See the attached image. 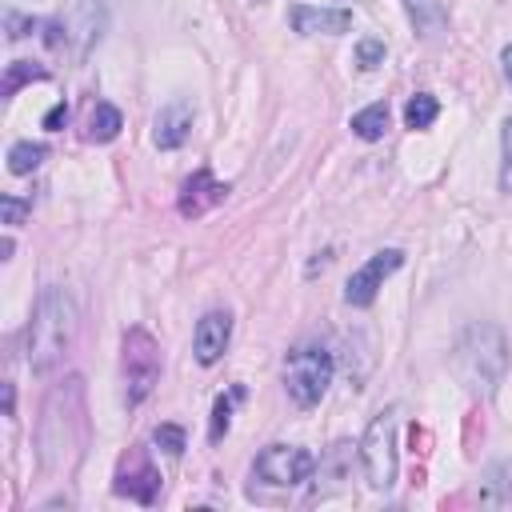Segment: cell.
<instances>
[{"label":"cell","mask_w":512,"mask_h":512,"mask_svg":"<svg viewBox=\"0 0 512 512\" xmlns=\"http://www.w3.org/2000/svg\"><path fill=\"white\" fill-rule=\"evenodd\" d=\"M84 440H88V408H84V380L72 372L64 376L40 408V424H36V456L44 476L52 480H68L84 456Z\"/></svg>","instance_id":"obj_1"},{"label":"cell","mask_w":512,"mask_h":512,"mask_svg":"<svg viewBox=\"0 0 512 512\" xmlns=\"http://www.w3.org/2000/svg\"><path fill=\"white\" fill-rule=\"evenodd\" d=\"M76 324L80 320H76L72 296L56 284L40 288L28 332H24V356H28V368L36 376H48L52 368L64 364V356L72 352V340H76Z\"/></svg>","instance_id":"obj_2"},{"label":"cell","mask_w":512,"mask_h":512,"mask_svg":"<svg viewBox=\"0 0 512 512\" xmlns=\"http://www.w3.org/2000/svg\"><path fill=\"white\" fill-rule=\"evenodd\" d=\"M456 376L472 396H492L508 372V340L496 324H468L452 352Z\"/></svg>","instance_id":"obj_3"},{"label":"cell","mask_w":512,"mask_h":512,"mask_svg":"<svg viewBox=\"0 0 512 512\" xmlns=\"http://www.w3.org/2000/svg\"><path fill=\"white\" fill-rule=\"evenodd\" d=\"M332 372H336V360L328 348L320 344H300L284 356V388L292 396L296 408H316L332 384Z\"/></svg>","instance_id":"obj_4"},{"label":"cell","mask_w":512,"mask_h":512,"mask_svg":"<svg viewBox=\"0 0 512 512\" xmlns=\"http://www.w3.org/2000/svg\"><path fill=\"white\" fill-rule=\"evenodd\" d=\"M120 372H124V400L128 408L144 404L160 380V344L148 328H128L120 340Z\"/></svg>","instance_id":"obj_5"},{"label":"cell","mask_w":512,"mask_h":512,"mask_svg":"<svg viewBox=\"0 0 512 512\" xmlns=\"http://www.w3.org/2000/svg\"><path fill=\"white\" fill-rule=\"evenodd\" d=\"M360 464H364V480L376 492H388L396 484V404L380 408L364 436H360Z\"/></svg>","instance_id":"obj_6"},{"label":"cell","mask_w":512,"mask_h":512,"mask_svg":"<svg viewBox=\"0 0 512 512\" xmlns=\"http://www.w3.org/2000/svg\"><path fill=\"white\" fill-rule=\"evenodd\" d=\"M312 472H316V456L300 444H268L252 460V480L264 488H296L312 480Z\"/></svg>","instance_id":"obj_7"},{"label":"cell","mask_w":512,"mask_h":512,"mask_svg":"<svg viewBox=\"0 0 512 512\" xmlns=\"http://www.w3.org/2000/svg\"><path fill=\"white\" fill-rule=\"evenodd\" d=\"M160 488H164V476H160V468L152 464V456H148V448H128L124 456H120V464H116V476H112V492L116 496H124V500H132V504H156L160 500Z\"/></svg>","instance_id":"obj_8"},{"label":"cell","mask_w":512,"mask_h":512,"mask_svg":"<svg viewBox=\"0 0 512 512\" xmlns=\"http://www.w3.org/2000/svg\"><path fill=\"white\" fill-rule=\"evenodd\" d=\"M400 264H404V252H400V248H380V252H372V256L348 276V284H344V304H352V308H372L376 292L384 288V280H388Z\"/></svg>","instance_id":"obj_9"},{"label":"cell","mask_w":512,"mask_h":512,"mask_svg":"<svg viewBox=\"0 0 512 512\" xmlns=\"http://www.w3.org/2000/svg\"><path fill=\"white\" fill-rule=\"evenodd\" d=\"M228 184L224 180H216L208 168H196L184 184H180V196H176V208H180V216H188V220H196V216H204V212H212L216 204H224L228 200Z\"/></svg>","instance_id":"obj_10"},{"label":"cell","mask_w":512,"mask_h":512,"mask_svg":"<svg viewBox=\"0 0 512 512\" xmlns=\"http://www.w3.org/2000/svg\"><path fill=\"white\" fill-rule=\"evenodd\" d=\"M228 340H232V316L220 312V308L204 312L196 320V328H192V356H196V364L212 368L228 352Z\"/></svg>","instance_id":"obj_11"},{"label":"cell","mask_w":512,"mask_h":512,"mask_svg":"<svg viewBox=\"0 0 512 512\" xmlns=\"http://www.w3.org/2000/svg\"><path fill=\"white\" fill-rule=\"evenodd\" d=\"M192 104L188 100H168L160 112H156V120H152V144L160 148V152H176L188 136H192Z\"/></svg>","instance_id":"obj_12"},{"label":"cell","mask_w":512,"mask_h":512,"mask_svg":"<svg viewBox=\"0 0 512 512\" xmlns=\"http://www.w3.org/2000/svg\"><path fill=\"white\" fill-rule=\"evenodd\" d=\"M360 456V444L336 440L320 460H316V496H332L344 488V480H352V460Z\"/></svg>","instance_id":"obj_13"},{"label":"cell","mask_w":512,"mask_h":512,"mask_svg":"<svg viewBox=\"0 0 512 512\" xmlns=\"http://www.w3.org/2000/svg\"><path fill=\"white\" fill-rule=\"evenodd\" d=\"M292 28L300 36H340L352 28V12L348 8H316V4H292L288 12Z\"/></svg>","instance_id":"obj_14"},{"label":"cell","mask_w":512,"mask_h":512,"mask_svg":"<svg viewBox=\"0 0 512 512\" xmlns=\"http://www.w3.org/2000/svg\"><path fill=\"white\" fill-rule=\"evenodd\" d=\"M64 28H68V32H72V28H80V32H76V36H80L76 56H88V48L100 40V28H104V8H100L96 0H76L72 16H64Z\"/></svg>","instance_id":"obj_15"},{"label":"cell","mask_w":512,"mask_h":512,"mask_svg":"<svg viewBox=\"0 0 512 512\" xmlns=\"http://www.w3.org/2000/svg\"><path fill=\"white\" fill-rule=\"evenodd\" d=\"M480 504L484 508H504L512 504V460H496L480 476Z\"/></svg>","instance_id":"obj_16"},{"label":"cell","mask_w":512,"mask_h":512,"mask_svg":"<svg viewBox=\"0 0 512 512\" xmlns=\"http://www.w3.org/2000/svg\"><path fill=\"white\" fill-rule=\"evenodd\" d=\"M120 128H124V116H120V108L116 104H96L92 108V116H88V140H96V144H108V140H116L120 136Z\"/></svg>","instance_id":"obj_17"},{"label":"cell","mask_w":512,"mask_h":512,"mask_svg":"<svg viewBox=\"0 0 512 512\" xmlns=\"http://www.w3.org/2000/svg\"><path fill=\"white\" fill-rule=\"evenodd\" d=\"M236 400H244V384H232L228 392L216 396V404H212V420H208V440H212V444L224 440V432H228V424H232V408H236Z\"/></svg>","instance_id":"obj_18"},{"label":"cell","mask_w":512,"mask_h":512,"mask_svg":"<svg viewBox=\"0 0 512 512\" xmlns=\"http://www.w3.org/2000/svg\"><path fill=\"white\" fill-rule=\"evenodd\" d=\"M352 132L360 136V140H380L384 132H388V104L384 100H376V104H368V108H360L356 116H352Z\"/></svg>","instance_id":"obj_19"},{"label":"cell","mask_w":512,"mask_h":512,"mask_svg":"<svg viewBox=\"0 0 512 512\" xmlns=\"http://www.w3.org/2000/svg\"><path fill=\"white\" fill-rule=\"evenodd\" d=\"M436 116H440V100H436L432 92H416V96H408V104H404V124H408L412 132L432 128Z\"/></svg>","instance_id":"obj_20"},{"label":"cell","mask_w":512,"mask_h":512,"mask_svg":"<svg viewBox=\"0 0 512 512\" xmlns=\"http://www.w3.org/2000/svg\"><path fill=\"white\" fill-rule=\"evenodd\" d=\"M44 156H48V148H44V144L16 140V144L8 148V172H12V176H28V172H36V168L44 164Z\"/></svg>","instance_id":"obj_21"},{"label":"cell","mask_w":512,"mask_h":512,"mask_svg":"<svg viewBox=\"0 0 512 512\" xmlns=\"http://www.w3.org/2000/svg\"><path fill=\"white\" fill-rule=\"evenodd\" d=\"M32 80H48V72L40 68V64H32V60H12L8 68H4V80H0V96H16L24 84H32Z\"/></svg>","instance_id":"obj_22"},{"label":"cell","mask_w":512,"mask_h":512,"mask_svg":"<svg viewBox=\"0 0 512 512\" xmlns=\"http://www.w3.org/2000/svg\"><path fill=\"white\" fill-rule=\"evenodd\" d=\"M152 440H156V444H160L168 456H180V452L188 448V436H184V428H180V424H156Z\"/></svg>","instance_id":"obj_23"},{"label":"cell","mask_w":512,"mask_h":512,"mask_svg":"<svg viewBox=\"0 0 512 512\" xmlns=\"http://www.w3.org/2000/svg\"><path fill=\"white\" fill-rule=\"evenodd\" d=\"M500 152H504V160H500V188L512 196V116L500 128Z\"/></svg>","instance_id":"obj_24"},{"label":"cell","mask_w":512,"mask_h":512,"mask_svg":"<svg viewBox=\"0 0 512 512\" xmlns=\"http://www.w3.org/2000/svg\"><path fill=\"white\" fill-rule=\"evenodd\" d=\"M384 40H376V36H364L360 44H356V64L360 68H376V64H384Z\"/></svg>","instance_id":"obj_25"},{"label":"cell","mask_w":512,"mask_h":512,"mask_svg":"<svg viewBox=\"0 0 512 512\" xmlns=\"http://www.w3.org/2000/svg\"><path fill=\"white\" fill-rule=\"evenodd\" d=\"M0 212H4V224L16 228V224H24V216L32 212V200H20V196L4 192V196H0Z\"/></svg>","instance_id":"obj_26"},{"label":"cell","mask_w":512,"mask_h":512,"mask_svg":"<svg viewBox=\"0 0 512 512\" xmlns=\"http://www.w3.org/2000/svg\"><path fill=\"white\" fill-rule=\"evenodd\" d=\"M36 28H44V24L32 20V16H24V12H8V16H4V32H8V40H24V36H32Z\"/></svg>","instance_id":"obj_27"},{"label":"cell","mask_w":512,"mask_h":512,"mask_svg":"<svg viewBox=\"0 0 512 512\" xmlns=\"http://www.w3.org/2000/svg\"><path fill=\"white\" fill-rule=\"evenodd\" d=\"M64 120H68V104L60 100V104H52V108H48V116H44V128H48V132H60V124H64Z\"/></svg>","instance_id":"obj_28"},{"label":"cell","mask_w":512,"mask_h":512,"mask_svg":"<svg viewBox=\"0 0 512 512\" xmlns=\"http://www.w3.org/2000/svg\"><path fill=\"white\" fill-rule=\"evenodd\" d=\"M500 64H504V76H508V84H512V44L500 52Z\"/></svg>","instance_id":"obj_29"},{"label":"cell","mask_w":512,"mask_h":512,"mask_svg":"<svg viewBox=\"0 0 512 512\" xmlns=\"http://www.w3.org/2000/svg\"><path fill=\"white\" fill-rule=\"evenodd\" d=\"M252 4H268V0H252Z\"/></svg>","instance_id":"obj_30"}]
</instances>
